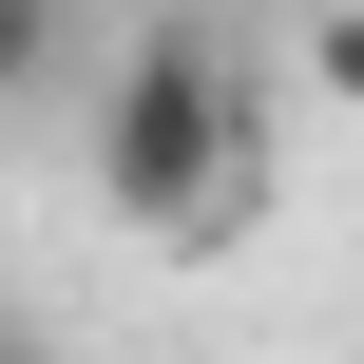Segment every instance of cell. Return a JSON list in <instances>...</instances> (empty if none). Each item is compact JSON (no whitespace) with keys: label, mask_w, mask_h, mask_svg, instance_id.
Listing matches in <instances>:
<instances>
[{"label":"cell","mask_w":364,"mask_h":364,"mask_svg":"<svg viewBox=\"0 0 364 364\" xmlns=\"http://www.w3.org/2000/svg\"><path fill=\"white\" fill-rule=\"evenodd\" d=\"M250 192H269V115H250L230 38L211 19H134L115 77H96V211L134 250H230Z\"/></svg>","instance_id":"obj_1"},{"label":"cell","mask_w":364,"mask_h":364,"mask_svg":"<svg viewBox=\"0 0 364 364\" xmlns=\"http://www.w3.org/2000/svg\"><path fill=\"white\" fill-rule=\"evenodd\" d=\"M77 77V0H0V115H38Z\"/></svg>","instance_id":"obj_2"},{"label":"cell","mask_w":364,"mask_h":364,"mask_svg":"<svg viewBox=\"0 0 364 364\" xmlns=\"http://www.w3.org/2000/svg\"><path fill=\"white\" fill-rule=\"evenodd\" d=\"M0 364H38V346H19V326H0Z\"/></svg>","instance_id":"obj_3"}]
</instances>
